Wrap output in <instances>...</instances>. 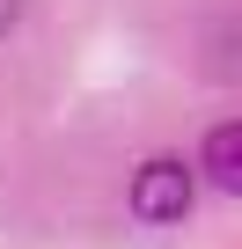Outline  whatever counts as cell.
Here are the masks:
<instances>
[{"mask_svg": "<svg viewBox=\"0 0 242 249\" xmlns=\"http://www.w3.org/2000/svg\"><path fill=\"white\" fill-rule=\"evenodd\" d=\"M191 198H198V169H191V161H176V154L140 161V176H132V220L176 227V220L191 213Z\"/></svg>", "mask_w": 242, "mask_h": 249, "instance_id": "1", "label": "cell"}, {"mask_svg": "<svg viewBox=\"0 0 242 249\" xmlns=\"http://www.w3.org/2000/svg\"><path fill=\"white\" fill-rule=\"evenodd\" d=\"M198 176H205L213 191L242 198V117H227V124H213V132H205V147H198Z\"/></svg>", "mask_w": 242, "mask_h": 249, "instance_id": "2", "label": "cell"}, {"mask_svg": "<svg viewBox=\"0 0 242 249\" xmlns=\"http://www.w3.org/2000/svg\"><path fill=\"white\" fill-rule=\"evenodd\" d=\"M15 22H22V0H0V37H8Z\"/></svg>", "mask_w": 242, "mask_h": 249, "instance_id": "3", "label": "cell"}]
</instances>
